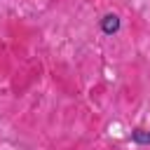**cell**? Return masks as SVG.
I'll return each mask as SVG.
<instances>
[{
	"label": "cell",
	"mask_w": 150,
	"mask_h": 150,
	"mask_svg": "<svg viewBox=\"0 0 150 150\" xmlns=\"http://www.w3.org/2000/svg\"><path fill=\"white\" fill-rule=\"evenodd\" d=\"M120 28H122V21H120L117 14H105V16L101 19V30H103L105 35H115Z\"/></svg>",
	"instance_id": "obj_1"
},
{
	"label": "cell",
	"mask_w": 150,
	"mask_h": 150,
	"mask_svg": "<svg viewBox=\"0 0 150 150\" xmlns=\"http://www.w3.org/2000/svg\"><path fill=\"white\" fill-rule=\"evenodd\" d=\"M131 141L136 145H150V129H134L131 131Z\"/></svg>",
	"instance_id": "obj_2"
}]
</instances>
